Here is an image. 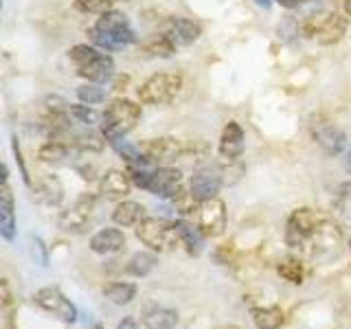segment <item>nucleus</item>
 I'll list each match as a JSON object with an SVG mask.
<instances>
[{
  "mask_svg": "<svg viewBox=\"0 0 351 329\" xmlns=\"http://www.w3.org/2000/svg\"><path fill=\"white\" fill-rule=\"evenodd\" d=\"M88 38L104 51H119V49L130 47V44H134L136 33L132 29L125 14L110 9V11H104V14L97 18L95 25L88 29Z\"/></svg>",
  "mask_w": 351,
  "mask_h": 329,
  "instance_id": "f257e3e1",
  "label": "nucleus"
},
{
  "mask_svg": "<svg viewBox=\"0 0 351 329\" xmlns=\"http://www.w3.org/2000/svg\"><path fill=\"white\" fill-rule=\"evenodd\" d=\"M69 58L75 64V71L80 77L88 80L90 84H106L114 75V62L110 55L97 51L88 44H77L69 51Z\"/></svg>",
  "mask_w": 351,
  "mask_h": 329,
  "instance_id": "f03ea898",
  "label": "nucleus"
},
{
  "mask_svg": "<svg viewBox=\"0 0 351 329\" xmlns=\"http://www.w3.org/2000/svg\"><path fill=\"white\" fill-rule=\"evenodd\" d=\"M138 121H141V106L130 101V99H114L104 112L101 134L106 136V141L112 143L130 134L136 127Z\"/></svg>",
  "mask_w": 351,
  "mask_h": 329,
  "instance_id": "7ed1b4c3",
  "label": "nucleus"
},
{
  "mask_svg": "<svg viewBox=\"0 0 351 329\" xmlns=\"http://www.w3.org/2000/svg\"><path fill=\"white\" fill-rule=\"evenodd\" d=\"M301 31L305 38H310L323 47H332L345 38L347 33V18H343L336 11H318L303 20Z\"/></svg>",
  "mask_w": 351,
  "mask_h": 329,
  "instance_id": "20e7f679",
  "label": "nucleus"
},
{
  "mask_svg": "<svg viewBox=\"0 0 351 329\" xmlns=\"http://www.w3.org/2000/svg\"><path fill=\"white\" fill-rule=\"evenodd\" d=\"M340 248H343V230L332 219H321L301 252L312 261H329L338 257Z\"/></svg>",
  "mask_w": 351,
  "mask_h": 329,
  "instance_id": "39448f33",
  "label": "nucleus"
},
{
  "mask_svg": "<svg viewBox=\"0 0 351 329\" xmlns=\"http://www.w3.org/2000/svg\"><path fill=\"white\" fill-rule=\"evenodd\" d=\"M134 230L136 237L154 252H171L180 244L178 228L162 217H145Z\"/></svg>",
  "mask_w": 351,
  "mask_h": 329,
  "instance_id": "423d86ee",
  "label": "nucleus"
},
{
  "mask_svg": "<svg viewBox=\"0 0 351 329\" xmlns=\"http://www.w3.org/2000/svg\"><path fill=\"white\" fill-rule=\"evenodd\" d=\"M182 88V77L176 73H158L138 88V99L145 106H165L171 103Z\"/></svg>",
  "mask_w": 351,
  "mask_h": 329,
  "instance_id": "0eeeda50",
  "label": "nucleus"
},
{
  "mask_svg": "<svg viewBox=\"0 0 351 329\" xmlns=\"http://www.w3.org/2000/svg\"><path fill=\"white\" fill-rule=\"evenodd\" d=\"M318 222H321V217L307 206L292 211V215L288 217V224H285V244H288V248L301 252V248L307 244V239L312 237Z\"/></svg>",
  "mask_w": 351,
  "mask_h": 329,
  "instance_id": "6e6552de",
  "label": "nucleus"
},
{
  "mask_svg": "<svg viewBox=\"0 0 351 329\" xmlns=\"http://www.w3.org/2000/svg\"><path fill=\"white\" fill-rule=\"evenodd\" d=\"M33 301L42 307L44 312L53 314L58 321L73 325L77 323V307L71 303V299H66V294L58 288V285H47V288H40L33 296Z\"/></svg>",
  "mask_w": 351,
  "mask_h": 329,
  "instance_id": "1a4fd4ad",
  "label": "nucleus"
},
{
  "mask_svg": "<svg viewBox=\"0 0 351 329\" xmlns=\"http://www.w3.org/2000/svg\"><path fill=\"white\" fill-rule=\"evenodd\" d=\"M95 206H97V202H95L93 195H88V193L80 195L73 206H69L66 211H62V215L58 219L60 228L66 230V233H82V230L88 226V222L93 219Z\"/></svg>",
  "mask_w": 351,
  "mask_h": 329,
  "instance_id": "9d476101",
  "label": "nucleus"
},
{
  "mask_svg": "<svg viewBox=\"0 0 351 329\" xmlns=\"http://www.w3.org/2000/svg\"><path fill=\"white\" fill-rule=\"evenodd\" d=\"M197 226L206 237H217L224 233L226 228V204L219 197H211L204 200L195 213Z\"/></svg>",
  "mask_w": 351,
  "mask_h": 329,
  "instance_id": "9b49d317",
  "label": "nucleus"
},
{
  "mask_svg": "<svg viewBox=\"0 0 351 329\" xmlns=\"http://www.w3.org/2000/svg\"><path fill=\"white\" fill-rule=\"evenodd\" d=\"M310 132H312V138L316 141V145L321 147L327 156H336V154H340L347 145L345 132L338 130L334 123H329V121H325L321 117L312 119Z\"/></svg>",
  "mask_w": 351,
  "mask_h": 329,
  "instance_id": "f8f14e48",
  "label": "nucleus"
},
{
  "mask_svg": "<svg viewBox=\"0 0 351 329\" xmlns=\"http://www.w3.org/2000/svg\"><path fill=\"white\" fill-rule=\"evenodd\" d=\"M141 151L152 164H156V167H165V164H169L176 158H180L184 147H182V143L178 138L160 136V138H152L147 143H143Z\"/></svg>",
  "mask_w": 351,
  "mask_h": 329,
  "instance_id": "ddd939ff",
  "label": "nucleus"
},
{
  "mask_svg": "<svg viewBox=\"0 0 351 329\" xmlns=\"http://www.w3.org/2000/svg\"><path fill=\"white\" fill-rule=\"evenodd\" d=\"M222 184H224L222 171L217 167H211V164H204V167H197L193 171L189 189L197 200L204 202V200H211V197H217V191Z\"/></svg>",
  "mask_w": 351,
  "mask_h": 329,
  "instance_id": "4468645a",
  "label": "nucleus"
},
{
  "mask_svg": "<svg viewBox=\"0 0 351 329\" xmlns=\"http://www.w3.org/2000/svg\"><path fill=\"white\" fill-rule=\"evenodd\" d=\"M180 189H182V173H180V169L169 167V164L154 169L149 186H147V191L152 195H158V197H162V200H171V197L178 193Z\"/></svg>",
  "mask_w": 351,
  "mask_h": 329,
  "instance_id": "2eb2a0df",
  "label": "nucleus"
},
{
  "mask_svg": "<svg viewBox=\"0 0 351 329\" xmlns=\"http://www.w3.org/2000/svg\"><path fill=\"white\" fill-rule=\"evenodd\" d=\"M0 235L7 241H14L16 237V206L14 193L9 186V171L3 167V186H0Z\"/></svg>",
  "mask_w": 351,
  "mask_h": 329,
  "instance_id": "dca6fc26",
  "label": "nucleus"
},
{
  "mask_svg": "<svg viewBox=\"0 0 351 329\" xmlns=\"http://www.w3.org/2000/svg\"><path fill=\"white\" fill-rule=\"evenodd\" d=\"M132 178L128 171H119V169H110L101 175V182H99V189L106 200H114V202H123L132 191Z\"/></svg>",
  "mask_w": 351,
  "mask_h": 329,
  "instance_id": "f3484780",
  "label": "nucleus"
},
{
  "mask_svg": "<svg viewBox=\"0 0 351 329\" xmlns=\"http://www.w3.org/2000/svg\"><path fill=\"white\" fill-rule=\"evenodd\" d=\"M219 156L226 162H235L244 154V130L237 121H228L219 136Z\"/></svg>",
  "mask_w": 351,
  "mask_h": 329,
  "instance_id": "a211bd4d",
  "label": "nucleus"
},
{
  "mask_svg": "<svg viewBox=\"0 0 351 329\" xmlns=\"http://www.w3.org/2000/svg\"><path fill=\"white\" fill-rule=\"evenodd\" d=\"M165 33L176 42V47H189L197 38L202 36V27L197 22L189 20V18H169L167 27H165Z\"/></svg>",
  "mask_w": 351,
  "mask_h": 329,
  "instance_id": "6ab92c4d",
  "label": "nucleus"
},
{
  "mask_svg": "<svg viewBox=\"0 0 351 329\" xmlns=\"http://www.w3.org/2000/svg\"><path fill=\"white\" fill-rule=\"evenodd\" d=\"M125 248V235L119 228H101L90 237V250L97 255H114Z\"/></svg>",
  "mask_w": 351,
  "mask_h": 329,
  "instance_id": "aec40b11",
  "label": "nucleus"
},
{
  "mask_svg": "<svg viewBox=\"0 0 351 329\" xmlns=\"http://www.w3.org/2000/svg\"><path fill=\"white\" fill-rule=\"evenodd\" d=\"M145 217H147L145 206H143L141 202H134V200L119 202L117 208L112 211V222L117 226H123V228H132V226L136 228Z\"/></svg>",
  "mask_w": 351,
  "mask_h": 329,
  "instance_id": "412c9836",
  "label": "nucleus"
},
{
  "mask_svg": "<svg viewBox=\"0 0 351 329\" xmlns=\"http://www.w3.org/2000/svg\"><path fill=\"white\" fill-rule=\"evenodd\" d=\"M75 149L71 143H62V141H49L44 143V145L40 147L38 156L42 162L47 164H69L75 156Z\"/></svg>",
  "mask_w": 351,
  "mask_h": 329,
  "instance_id": "4be33fe9",
  "label": "nucleus"
},
{
  "mask_svg": "<svg viewBox=\"0 0 351 329\" xmlns=\"http://www.w3.org/2000/svg\"><path fill=\"white\" fill-rule=\"evenodd\" d=\"M176 228H178V235H180V244L191 252V255H200L202 248H204V233L200 230V226H193L191 222L186 219H176Z\"/></svg>",
  "mask_w": 351,
  "mask_h": 329,
  "instance_id": "5701e85b",
  "label": "nucleus"
},
{
  "mask_svg": "<svg viewBox=\"0 0 351 329\" xmlns=\"http://www.w3.org/2000/svg\"><path fill=\"white\" fill-rule=\"evenodd\" d=\"M141 51L145 58H171L176 53V42L167 36V33H154L145 42L141 44Z\"/></svg>",
  "mask_w": 351,
  "mask_h": 329,
  "instance_id": "b1692460",
  "label": "nucleus"
},
{
  "mask_svg": "<svg viewBox=\"0 0 351 329\" xmlns=\"http://www.w3.org/2000/svg\"><path fill=\"white\" fill-rule=\"evenodd\" d=\"M143 325H145V329H176V325H178V314L169 310V307L154 305L143 314Z\"/></svg>",
  "mask_w": 351,
  "mask_h": 329,
  "instance_id": "393cba45",
  "label": "nucleus"
},
{
  "mask_svg": "<svg viewBox=\"0 0 351 329\" xmlns=\"http://www.w3.org/2000/svg\"><path fill=\"white\" fill-rule=\"evenodd\" d=\"M62 182L55 175H44V178L36 184V200L49 206H58L62 202Z\"/></svg>",
  "mask_w": 351,
  "mask_h": 329,
  "instance_id": "a878e982",
  "label": "nucleus"
},
{
  "mask_svg": "<svg viewBox=\"0 0 351 329\" xmlns=\"http://www.w3.org/2000/svg\"><path fill=\"white\" fill-rule=\"evenodd\" d=\"M136 292L138 288L134 283H125V281H117V283H110L104 288V296L114 305H128L136 299Z\"/></svg>",
  "mask_w": 351,
  "mask_h": 329,
  "instance_id": "bb28decb",
  "label": "nucleus"
},
{
  "mask_svg": "<svg viewBox=\"0 0 351 329\" xmlns=\"http://www.w3.org/2000/svg\"><path fill=\"white\" fill-rule=\"evenodd\" d=\"M277 272L281 274V279H285L292 285H301L303 279H305V266H303V259L301 257H294V255H288L279 261L277 266Z\"/></svg>",
  "mask_w": 351,
  "mask_h": 329,
  "instance_id": "cd10ccee",
  "label": "nucleus"
},
{
  "mask_svg": "<svg viewBox=\"0 0 351 329\" xmlns=\"http://www.w3.org/2000/svg\"><path fill=\"white\" fill-rule=\"evenodd\" d=\"M104 134H97V132H75L71 134V145L82 149V151H101L104 149Z\"/></svg>",
  "mask_w": 351,
  "mask_h": 329,
  "instance_id": "c85d7f7f",
  "label": "nucleus"
},
{
  "mask_svg": "<svg viewBox=\"0 0 351 329\" xmlns=\"http://www.w3.org/2000/svg\"><path fill=\"white\" fill-rule=\"evenodd\" d=\"M156 255H152V252H136V255H132V259L128 261V274L132 277H147V274L156 268Z\"/></svg>",
  "mask_w": 351,
  "mask_h": 329,
  "instance_id": "c756f323",
  "label": "nucleus"
},
{
  "mask_svg": "<svg viewBox=\"0 0 351 329\" xmlns=\"http://www.w3.org/2000/svg\"><path fill=\"white\" fill-rule=\"evenodd\" d=\"M252 321H255L257 329H279L285 318L279 307H259L252 312Z\"/></svg>",
  "mask_w": 351,
  "mask_h": 329,
  "instance_id": "7c9ffc66",
  "label": "nucleus"
},
{
  "mask_svg": "<svg viewBox=\"0 0 351 329\" xmlns=\"http://www.w3.org/2000/svg\"><path fill=\"white\" fill-rule=\"evenodd\" d=\"M171 202H173V206H176V211H178L180 215H195L197 213V208H200V200L191 193V189H182L176 193L173 197H171Z\"/></svg>",
  "mask_w": 351,
  "mask_h": 329,
  "instance_id": "2f4dec72",
  "label": "nucleus"
},
{
  "mask_svg": "<svg viewBox=\"0 0 351 329\" xmlns=\"http://www.w3.org/2000/svg\"><path fill=\"white\" fill-rule=\"evenodd\" d=\"M117 3H121V0H75V9L84 11V14H104Z\"/></svg>",
  "mask_w": 351,
  "mask_h": 329,
  "instance_id": "473e14b6",
  "label": "nucleus"
},
{
  "mask_svg": "<svg viewBox=\"0 0 351 329\" xmlns=\"http://www.w3.org/2000/svg\"><path fill=\"white\" fill-rule=\"evenodd\" d=\"M77 97H80L82 103L93 106V103H101L106 99V93L97 84H84V86L77 88Z\"/></svg>",
  "mask_w": 351,
  "mask_h": 329,
  "instance_id": "72a5a7b5",
  "label": "nucleus"
},
{
  "mask_svg": "<svg viewBox=\"0 0 351 329\" xmlns=\"http://www.w3.org/2000/svg\"><path fill=\"white\" fill-rule=\"evenodd\" d=\"M112 147L117 149L119 156H123L128 162H132V160H138V158L143 156L141 147L132 145V143H128V141H123V138H117V141H112Z\"/></svg>",
  "mask_w": 351,
  "mask_h": 329,
  "instance_id": "f704fd0d",
  "label": "nucleus"
},
{
  "mask_svg": "<svg viewBox=\"0 0 351 329\" xmlns=\"http://www.w3.org/2000/svg\"><path fill=\"white\" fill-rule=\"evenodd\" d=\"M71 117L82 125H95L97 123V112L88 106H71Z\"/></svg>",
  "mask_w": 351,
  "mask_h": 329,
  "instance_id": "c9c22d12",
  "label": "nucleus"
},
{
  "mask_svg": "<svg viewBox=\"0 0 351 329\" xmlns=\"http://www.w3.org/2000/svg\"><path fill=\"white\" fill-rule=\"evenodd\" d=\"M31 252H33V259H36L40 266H47L49 263V255H47V246H44L42 239H33L31 241Z\"/></svg>",
  "mask_w": 351,
  "mask_h": 329,
  "instance_id": "e433bc0d",
  "label": "nucleus"
},
{
  "mask_svg": "<svg viewBox=\"0 0 351 329\" xmlns=\"http://www.w3.org/2000/svg\"><path fill=\"white\" fill-rule=\"evenodd\" d=\"M277 3L285 9H296V7H301L303 3H307V0H277Z\"/></svg>",
  "mask_w": 351,
  "mask_h": 329,
  "instance_id": "4c0bfd02",
  "label": "nucleus"
},
{
  "mask_svg": "<svg viewBox=\"0 0 351 329\" xmlns=\"http://www.w3.org/2000/svg\"><path fill=\"white\" fill-rule=\"evenodd\" d=\"M117 329H138V325H136V321L134 318H123V321H121L119 325H117Z\"/></svg>",
  "mask_w": 351,
  "mask_h": 329,
  "instance_id": "58836bf2",
  "label": "nucleus"
},
{
  "mask_svg": "<svg viewBox=\"0 0 351 329\" xmlns=\"http://www.w3.org/2000/svg\"><path fill=\"white\" fill-rule=\"evenodd\" d=\"M338 3H340V7H343V14L347 18H351V0H338Z\"/></svg>",
  "mask_w": 351,
  "mask_h": 329,
  "instance_id": "ea45409f",
  "label": "nucleus"
},
{
  "mask_svg": "<svg viewBox=\"0 0 351 329\" xmlns=\"http://www.w3.org/2000/svg\"><path fill=\"white\" fill-rule=\"evenodd\" d=\"M345 169L351 173V147L347 149V154H345Z\"/></svg>",
  "mask_w": 351,
  "mask_h": 329,
  "instance_id": "a19ab883",
  "label": "nucleus"
},
{
  "mask_svg": "<svg viewBox=\"0 0 351 329\" xmlns=\"http://www.w3.org/2000/svg\"><path fill=\"white\" fill-rule=\"evenodd\" d=\"M255 3H257L259 7H266V9H268V7L272 5V0H255Z\"/></svg>",
  "mask_w": 351,
  "mask_h": 329,
  "instance_id": "79ce46f5",
  "label": "nucleus"
},
{
  "mask_svg": "<svg viewBox=\"0 0 351 329\" xmlns=\"http://www.w3.org/2000/svg\"><path fill=\"white\" fill-rule=\"evenodd\" d=\"M93 329H104V325H95Z\"/></svg>",
  "mask_w": 351,
  "mask_h": 329,
  "instance_id": "37998d69",
  "label": "nucleus"
}]
</instances>
